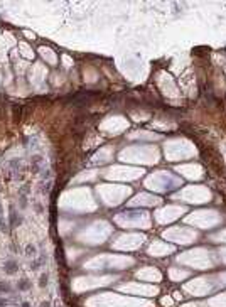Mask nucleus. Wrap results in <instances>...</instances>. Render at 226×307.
<instances>
[{"label":"nucleus","mask_w":226,"mask_h":307,"mask_svg":"<svg viewBox=\"0 0 226 307\" xmlns=\"http://www.w3.org/2000/svg\"><path fill=\"white\" fill-rule=\"evenodd\" d=\"M42 162H44L42 156H34L32 159H31V169H32V172H34V174H37V172L41 171V166H42Z\"/></svg>","instance_id":"obj_1"},{"label":"nucleus","mask_w":226,"mask_h":307,"mask_svg":"<svg viewBox=\"0 0 226 307\" xmlns=\"http://www.w3.org/2000/svg\"><path fill=\"white\" fill-rule=\"evenodd\" d=\"M11 218H12V225H21L22 223V218L14 211V206L11 208Z\"/></svg>","instance_id":"obj_2"},{"label":"nucleus","mask_w":226,"mask_h":307,"mask_svg":"<svg viewBox=\"0 0 226 307\" xmlns=\"http://www.w3.org/2000/svg\"><path fill=\"white\" fill-rule=\"evenodd\" d=\"M140 277H145V279H159V274H157V272H152V270H147V272H142V274H139Z\"/></svg>","instance_id":"obj_3"},{"label":"nucleus","mask_w":226,"mask_h":307,"mask_svg":"<svg viewBox=\"0 0 226 307\" xmlns=\"http://www.w3.org/2000/svg\"><path fill=\"white\" fill-rule=\"evenodd\" d=\"M186 275H188L186 272H176V270H173V277H174V279H184Z\"/></svg>","instance_id":"obj_4"},{"label":"nucleus","mask_w":226,"mask_h":307,"mask_svg":"<svg viewBox=\"0 0 226 307\" xmlns=\"http://www.w3.org/2000/svg\"><path fill=\"white\" fill-rule=\"evenodd\" d=\"M29 287H31V284H29L27 280H22L21 284H19V289H21V290H27Z\"/></svg>","instance_id":"obj_5"},{"label":"nucleus","mask_w":226,"mask_h":307,"mask_svg":"<svg viewBox=\"0 0 226 307\" xmlns=\"http://www.w3.org/2000/svg\"><path fill=\"white\" fill-rule=\"evenodd\" d=\"M6 270L9 272V274H14V272H16V264H12V262H11V264H7Z\"/></svg>","instance_id":"obj_6"},{"label":"nucleus","mask_w":226,"mask_h":307,"mask_svg":"<svg viewBox=\"0 0 226 307\" xmlns=\"http://www.w3.org/2000/svg\"><path fill=\"white\" fill-rule=\"evenodd\" d=\"M11 166L14 167V169H17V167H21V159H12V161H11Z\"/></svg>","instance_id":"obj_7"},{"label":"nucleus","mask_w":226,"mask_h":307,"mask_svg":"<svg viewBox=\"0 0 226 307\" xmlns=\"http://www.w3.org/2000/svg\"><path fill=\"white\" fill-rule=\"evenodd\" d=\"M49 189H51V182H47L46 186H42V187H41V192H42V194H47Z\"/></svg>","instance_id":"obj_8"},{"label":"nucleus","mask_w":226,"mask_h":307,"mask_svg":"<svg viewBox=\"0 0 226 307\" xmlns=\"http://www.w3.org/2000/svg\"><path fill=\"white\" fill-rule=\"evenodd\" d=\"M26 206H27V196L21 194V208H26Z\"/></svg>","instance_id":"obj_9"},{"label":"nucleus","mask_w":226,"mask_h":307,"mask_svg":"<svg viewBox=\"0 0 226 307\" xmlns=\"http://www.w3.org/2000/svg\"><path fill=\"white\" fill-rule=\"evenodd\" d=\"M46 280H47V277H46V275H42V277H41V282H39V285L44 287V285H46Z\"/></svg>","instance_id":"obj_10"},{"label":"nucleus","mask_w":226,"mask_h":307,"mask_svg":"<svg viewBox=\"0 0 226 307\" xmlns=\"http://www.w3.org/2000/svg\"><path fill=\"white\" fill-rule=\"evenodd\" d=\"M26 251H27V255H31L32 251H34V246H32V245H27V246H26Z\"/></svg>","instance_id":"obj_11"},{"label":"nucleus","mask_w":226,"mask_h":307,"mask_svg":"<svg viewBox=\"0 0 226 307\" xmlns=\"http://www.w3.org/2000/svg\"><path fill=\"white\" fill-rule=\"evenodd\" d=\"M0 231H6V225H4L2 220H0Z\"/></svg>","instance_id":"obj_12"},{"label":"nucleus","mask_w":226,"mask_h":307,"mask_svg":"<svg viewBox=\"0 0 226 307\" xmlns=\"http://www.w3.org/2000/svg\"><path fill=\"white\" fill-rule=\"evenodd\" d=\"M36 211L37 213H42V208H41V204H37V202H36Z\"/></svg>","instance_id":"obj_13"},{"label":"nucleus","mask_w":226,"mask_h":307,"mask_svg":"<svg viewBox=\"0 0 226 307\" xmlns=\"http://www.w3.org/2000/svg\"><path fill=\"white\" fill-rule=\"evenodd\" d=\"M41 307H49V304H47V302H44V304H42Z\"/></svg>","instance_id":"obj_14"},{"label":"nucleus","mask_w":226,"mask_h":307,"mask_svg":"<svg viewBox=\"0 0 226 307\" xmlns=\"http://www.w3.org/2000/svg\"><path fill=\"white\" fill-rule=\"evenodd\" d=\"M22 307H29V304H27V302H24V304H22Z\"/></svg>","instance_id":"obj_15"},{"label":"nucleus","mask_w":226,"mask_h":307,"mask_svg":"<svg viewBox=\"0 0 226 307\" xmlns=\"http://www.w3.org/2000/svg\"><path fill=\"white\" fill-rule=\"evenodd\" d=\"M2 213H4V211H2V204H0V215H2Z\"/></svg>","instance_id":"obj_16"},{"label":"nucleus","mask_w":226,"mask_h":307,"mask_svg":"<svg viewBox=\"0 0 226 307\" xmlns=\"http://www.w3.org/2000/svg\"><path fill=\"white\" fill-rule=\"evenodd\" d=\"M0 191H2V187H0Z\"/></svg>","instance_id":"obj_17"}]
</instances>
